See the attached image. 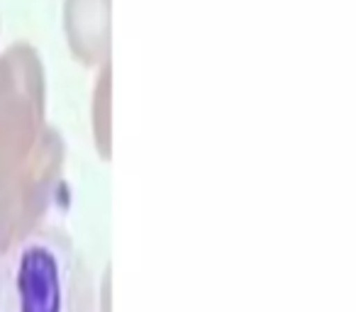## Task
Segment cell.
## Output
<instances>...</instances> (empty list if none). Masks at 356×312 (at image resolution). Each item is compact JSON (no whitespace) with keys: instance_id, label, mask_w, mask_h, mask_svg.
Returning <instances> with one entry per match:
<instances>
[{"instance_id":"1","label":"cell","mask_w":356,"mask_h":312,"mask_svg":"<svg viewBox=\"0 0 356 312\" xmlns=\"http://www.w3.org/2000/svg\"><path fill=\"white\" fill-rule=\"evenodd\" d=\"M0 312H95L88 266L64 229L42 224L0 254Z\"/></svg>"},{"instance_id":"2","label":"cell","mask_w":356,"mask_h":312,"mask_svg":"<svg viewBox=\"0 0 356 312\" xmlns=\"http://www.w3.org/2000/svg\"><path fill=\"white\" fill-rule=\"evenodd\" d=\"M44 124V71L25 42L0 54V181L10 176L40 142Z\"/></svg>"},{"instance_id":"3","label":"cell","mask_w":356,"mask_h":312,"mask_svg":"<svg viewBox=\"0 0 356 312\" xmlns=\"http://www.w3.org/2000/svg\"><path fill=\"white\" fill-rule=\"evenodd\" d=\"M64 156L61 134L47 127L30 156L0 181V254L47 224L61 186Z\"/></svg>"},{"instance_id":"4","label":"cell","mask_w":356,"mask_h":312,"mask_svg":"<svg viewBox=\"0 0 356 312\" xmlns=\"http://www.w3.org/2000/svg\"><path fill=\"white\" fill-rule=\"evenodd\" d=\"M64 30L81 64L103 66L110 59V0H66Z\"/></svg>"},{"instance_id":"5","label":"cell","mask_w":356,"mask_h":312,"mask_svg":"<svg viewBox=\"0 0 356 312\" xmlns=\"http://www.w3.org/2000/svg\"><path fill=\"white\" fill-rule=\"evenodd\" d=\"M93 134L103 159H110V61L103 64L93 93Z\"/></svg>"},{"instance_id":"6","label":"cell","mask_w":356,"mask_h":312,"mask_svg":"<svg viewBox=\"0 0 356 312\" xmlns=\"http://www.w3.org/2000/svg\"><path fill=\"white\" fill-rule=\"evenodd\" d=\"M100 312H110V271L103 276V288H100Z\"/></svg>"}]
</instances>
